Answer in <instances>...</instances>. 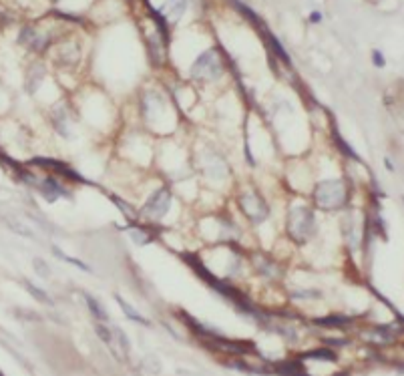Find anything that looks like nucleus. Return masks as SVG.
Segmentation results:
<instances>
[{
    "label": "nucleus",
    "mask_w": 404,
    "mask_h": 376,
    "mask_svg": "<svg viewBox=\"0 0 404 376\" xmlns=\"http://www.w3.org/2000/svg\"><path fill=\"white\" fill-rule=\"evenodd\" d=\"M316 231V219L310 207L297 205L288 215V233L296 243H306Z\"/></svg>",
    "instance_id": "1"
},
{
    "label": "nucleus",
    "mask_w": 404,
    "mask_h": 376,
    "mask_svg": "<svg viewBox=\"0 0 404 376\" xmlns=\"http://www.w3.org/2000/svg\"><path fill=\"white\" fill-rule=\"evenodd\" d=\"M314 199H316V205L322 209H338L346 203V185L340 179L318 183L314 191Z\"/></svg>",
    "instance_id": "2"
},
{
    "label": "nucleus",
    "mask_w": 404,
    "mask_h": 376,
    "mask_svg": "<svg viewBox=\"0 0 404 376\" xmlns=\"http://www.w3.org/2000/svg\"><path fill=\"white\" fill-rule=\"evenodd\" d=\"M223 73V64L217 51H205L191 66V77L195 81H215Z\"/></svg>",
    "instance_id": "3"
},
{
    "label": "nucleus",
    "mask_w": 404,
    "mask_h": 376,
    "mask_svg": "<svg viewBox=\"0 0 404 376\" xmlns=\"http://www.w3.org/2000/svg\"><path fill=\"white\" fill-rule=\"evenodd\" d=\"M240 207L245 213V217L251 219L253 224H262V221L268 217V205L264 203V199L256 193L240 195Z\"/></svg>",
    "instance_id": "4"
},
{
    "label": "nucleus",
    "mask_w": 404,
    "mask_h": 376,
    "mask_svg": "<svg viewBox=\"0 0 404 376\" xmlns=\"http://www.w3.org/2000/svg\"><path fill=\"white\" fill-rule=\"evenodd\" d=\"M169 207H171V193H169V189L167 187H161V189H157L151 197H149V202L145 203V207H143V215L145 217H155V219H159V217H163L167 211H169Z\"/></svg>",
    "instance_id": "5"
},
{
    "label": "nucleus",
    "mask_w": 404,
    "mask_h": 376,
    "mask_svg": "<svg viewBox=\"0 0 404 376\" xmlns=\"http://www.w3.org/2000/svg\"><path fill=\"white\" fill-rule=\"evenodd\" d=\"M38 189L42 191V195L47 197V202H54V199H56L58 195H67V197H71V193H69L65 187H62L58 181H54L53 177H47V179L38 185Z\"/></svg>",
    "instance_id": "6"
},
{
    "label": "nucleus",
    "mask_w": 404,
    "mask_h": 376,
    "mask_svg": "<svg viewBox=\"0 0 404 376\" xmlns=\"http://www.w3.org/2000/svg\"><path fill=\"white\" fill-rule=\"evenodd\" d=\"M34 165H45L47 169L51 167V169H54V171H58L60 175H67V177H71V179H77V181H82V177L77 173V171H73L69 165H65V163H60V161H54V159H42V157H38V159H34L32 161Z\"/></svg>",
    "instance_id": "7"
},
{
    "label": "nucleus",
    "mask_w": 404,
    "mask_h": 376,
    "mask_svg": "<svg viewBox=\"0 0 404 376\" xmlns=\"http://www.w3.org/2000/svg\"><path fill=\"white\" fill-rule=\"evenodd\" d=\"M115 298H117L119 306H121V308L125 310V314H127V316H129L131 320H135V322H139V324H149V320H145L143 316H139V314H137V310H135L133 306H129V304H127V302H125V300H123L121 296H115Z\"/></svg>",
    "instance_id": "8"
},
{
    "label": "nucleus",
    "mask_w": 404,
    "mask_h": 376,
    "mask_svg": "<svg viewBox=\"0 0 404 376\" xmlns=\"http://www.w3.org/2000/svg\"><path fill=\"white\" fill-rule=\"evenodd\" d=\"M129 235L133 237L135 243H139V246H145V243H151V241H153V235L149 233L147 230H141V228H133V230H129Z\"/></svg>",
    "instance_id": "9"
},
{
    "label": "nucleus",
    "mask_w": 404,
    "mask_h": 376,
    "mask_svg": "<svg viewBox=\"0 0 404 376\" xmlns=\"http://www.w3.org/2000/svg\"><path fill=\"white\" fill-rule=\"evenodd\" d=\"M84 300H87V304H89V308H91V312H93V316H97L99 320H107V312H105V308L93 298V296H89V294H84Z\"/></svg>",
    "instance_id": "10"
},
{
    "label": "nucleus",
    "mask_w": 404,
    "mask_h": 376,
    "mask_svg": "<svg viewBox=\"0 0 404 376\" xmlns=\"http://www.w3.org/2000/svg\"><path fill=\"white\" fill-rule=\"evenodd\" d=\"M278 372L282 376H306L300 368V364H296V362H286V364H280L278 366Z\"/></svg>",
    "instance_id": "11"
},
{
    "label": "nucleus",
    "mask_w": 404,
    "mask_h": 376,
    "mask_svg": "<svg viewBox=\"0 0 404 376\" xmlns=\"http://www.w3.org/2000/svg\"><path fill=\"white\" fill-rule=\"evenodd\" d=\"M316 322L320 326H344V324H348V318H344V316H328V318H318Z\"/></svg>",
    "instance_id": "12"
},
{
    "label": "nucleus",
    "mask_w": 404,
    "mask_h": 376,
    "mask_svg": "<svg viewBox=\"0 0 404 376\" xmlns=\"http://www.w3.org/2000/svg\"><path fill=\"white\" fill-rule=\"evenodd\" d=\"M54 254L60 258V260H65V261H69V263H73V265H77V268H81V270H84V272H91V268L87 263H82L81 260H77V258H71V256H67V254H62L58 248H54Z\"/></svg>",
    "instance_id": "13"
},
{
    "label": "nucleus",
    "mask_w": 404,
    "mask_h": 376,
    "mask_svg": "<svg viewBox=\"0 0 404 376\" xmlns=\"http://www.w3.org/2000/svg\"><path fill=\"white\" fill-rule=\"evenodd\" d=\"M334 139H336V143L340 145V149H342V151H344V153L348 155V157H352V159H356V161L360 159V157H358V153H356V151H352V147H350V145H348V143H346V141H344L342 137H340V133H338V131L334 133Z\"/></svg>",
    "instance_id": "14"
},
{
    "label": "nucleus",
    "mask_w": 404,
    "mask_h": 376,
    "mask_svg": "<svg viewBox=\"0 0 404 376\" xmlns=\"http://www.w3.org/2000/svg\"><path fill=\"white\" fill-rule=\"evenodd\" d=\"M308 358H326L328 362H334V360H336L334 352H330V350H314V352L308 354Z\"/></svg>",
    "instance_id": "15"
},
{
    "label": "nucleus",
    "mask_w": 404,
    "mask_h": 376,
    "mask_svg": "<svg viewBox=\"0 0 404 376\" xmlns=\"http://www.w3.org/2000/svg\"><path fill=\"white\" fill-rule=\"evenodd\" d=\"M269 44H271V47H273V51H275V53H278V57H280L282 60H286V62H290V58H288V55H286V51L282 49V44L278 42V38H275V36H269Z\"/></svg>",
    "instance_id": "16"
},
{
    "label": "nucleus",
    "mask_w": 404,
    "mask_h": 376,
    "mask_svg": "<svg viewBox=\"0 0 404 376\" xmlns=\"http://www.w3.org/2000/svg\"><path fill=\"white\" fill-rule=\"evenodd\" d=\"M34 270H36V272H38V276H42V278H49V276H51L49 265H47L45 261H42L40 258H36V260H34Z\"/></svg>",
    "instance_id": "17"
},
{
    "label": "nucleus",
    "mask_w": 404,
    "mask_h": 376,
    "mask_svg": "<svg viewBox=\"0 0 404 376\" xmlns=\"http://www.w3.org/2000/svg\"><path fill=\"white\" fill-rule=\"evenodd\" d=\"M113 332H115V336L119 338V346H121L123 354H129V340H127V336L123 334V332H121L119 328H113Z\"/></svg>",
    "instance_id": "18"
},
{
    "label": "nucleus",
    "mask_w": 404,
    "mask_h": 376,
    "mask_svg": "<svg viewBox=\"0 0 404 376\" xmlns=\"http://www.w3.org/2000/svg\"><path fill=\"white\" fill-rule=\"evenodd\" d=\"M27 288H28V290H30V294H32V296H34L36 300H40V302H51V300L47 298V294L42 292V290H38L36 286H32L30 282H27Z\"/></svg>",
    "instance_id": "19"
},
{
    "label": "nucleus",
    "mask_w": 404,
    "mask_h": 376,
    "mask_svg": "<svg viewBox=\"0 0 404 376\" xmlns=\"http://www.w3.org/2000/svg\"><path fill=\"white\" fill-rule=\"evenodd\" d=\"M111 199H113V202H115V203H117V205H119V207H121V209L125 211V215H127V217H129V219H133V217H135V211H133V209H131L129 205H127V203H123V202H121V199H119V197H115V195H113Z\"/></svg>",
    "instance_id": "20"
},
{
    "label": "nucleus",
    "mask_w": 404,
    "mask_h": 376,
    "mask_svg": "<svg viewBox=\"0 0 404 376\" xmlns=\"http://www.w3.org/2000/svg\"><path fill=\"white\" fill-rule=\"evenodd\" d=\"M372 55H374V64H376V66H384V58H382V53H380V51H374Z\"/></svg>",
    "instance_id": "21"
},
{
    "label": "nucleus",
    "mask_w": 404,
    "mask_h": 376,
    "mask_svg": "<svg viewBox=\"0 0 404 376\" xmlns=\"http://www.w3.org/2000/svg\"><path fill=\"white\" fill-rule=\"evenodd\" d=\"M310 20H312V22H320V20H322V14H320V12H312Z\"/></svg>",
    "instance_id": "22"
},
{
    "label": "nucleus",
    "mask_w": 404,
    "mask_h": 376,
    "mask_svg": "<svg viewBox=\"0 0 404 376\" xmlns=\"http://www.w3.org/2000/svg\"><path fill=\"white\" fill-rule=\"evenodd\" d=\"M336 376H344V374H336Z\"/></svg>",
    "instance_id": "23"
}]
</instances>
